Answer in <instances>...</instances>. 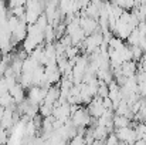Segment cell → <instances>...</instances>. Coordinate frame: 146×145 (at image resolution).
<instances>
[{"mask_svg":"<svg viewBox=\"0 0 146 145\" xmlns=\"http://www.w3.org/2000/svg\"><path fill=\"white\" fill-rule=\"evenodd\" d=\"M122 68V76L126 77V78H131L133 76H136V71H138V63L135 61H126L121 65Z\"/></svg>","mask_w":146,"mask_h":145,"instance_id":"6da1fadb","label":"cell"},{"mask_svg":"<svg viewBox=\"0 0 146 145\" xmlns=\"http://www.w3.org/2000/svg\"><path fill=\"white\" fill-rule=\"evenodd\" d=\"M112 124H113V128L115 130H119V128H128V127H131L132 121L128 120L126 117H122V115H113Z\"/></svg>","mask_w":146,"mask_h":145,"instance_id":"7a4b0ae2","label":"cell"},{"mask_svg":"<svg viewBox=\"0 0 146 145\" xmlns=\"http://www.w3.org/2000/svg\"><path fill=\"white\" fill-rule=\"evenodd\" d=\"M139 40H141L139 33H138V30L135 29V30H132V33L128 36L126 43H128V46H129V47H136V46L139 44Z\"/></svg>","mask_w":146,"mask_h":145,"instance_id":"3957f363","label":"cell"},{"mask_svg":"<svg viewBox=\"0 0 146 145\" xmlns=\"http://www.w3.org/2000/svg\"><path fill=\"white\" fill-rule=\"evenodd\" d=\"M125 46H126V44H125L122 40H119L118 37H115V36H113V37H112V40L108 43V47L112 48V50H115V51H121Z\"/></svg>","mask_w":146,"mask_h":145,"instance_id":"277c9868","label":"cell"},{"mask_svg":"<svg viewBox=\"0 0 146 145\" xmlns=\"http://www.w3.org/2000/svg\"><path fill=\"white\" fill-rule=\"evenodd\" d=\"M80 53V48L77 47V46H71V47L65 48V57H67V60H72V58H75L77 55H80L78 54Z\"/></svg>","mask_w":146,"mask_h":145,"instance_id":"5b68a950","label":"cell"},{"mask_svg":"<svg viewBox=\"0 0 146 145\" xmlns=\"http://www.w3.org/2000/svg\"><path fill=\"white\" fill-rule=\"evenodd\" d=\"M131 50H132V57H133V61H135V63L141 61V58H142V55H143V51L138 47V46H136V47H131Z\"/></svg>","mask_w":146,"mask_h":145,"instance_id":"8992f818","label":"cell"},{"mask_svg":"<svg viewBox=\"0 0 146 145\" xmlns=\"http://www.w3.org/2000/svg\"><path fill=\"white\" fill-rule=\"evenodd\" d=\"M136 30H138V33H139V37H141V39H146V23L145 21H141V23L138 24Z\"/></svg>","mask_w":146,"mask_h":145,"instance_id":"52a82bcc","label":"cell"},{"mask_svg":"<svg viewBox=\"0 0 146 145\" xmlns=\"http://www.w3.org/2000/svg\"><path fill=\"white\" fill-rule=\"evenodd\" d=\"M118 144H119V141H118V138L115 137L113 132L109 134V135L106 137V140H105V145H118Z\"/></svg>","mask_w":146,"mask_h":145,"instance_id":"ba28073f","label":"cell"},{"mask_svg":"<svg viewBox=\"0 0 146 145\" xmlns=\"http://www.w3.org/2000/svg\"><path fill=\"white\" fill-rule=\"evenodd\" d=\"M102 107L106 110V111H112V101L106 97V98H102ZM113 112V111H112Z\"/></svg>","mask_w":146,"mask_h":145,"instance_id":"9c48e42d","label":"cell"},{"mask_svg":"<svg viewBox=\"0 0 146 145\" xmlns=\"http://www.w3.org/2000/svg\"><path fill=\"white\" fill-rule=\"evenodd\" d=\"M133 145H146V141H143V140H138Z\"/></svg>","mask_w":146,"mask_h":145,"instance_id":"30bf717a","label":"cell"},{"mask_svg":"<svg viewBox=\"0 0 146 145\" xmlns=\"http://www.w3.org/2000/svg\"><path fill=\"white\" fill-rule=\"evenodd\" d=\"M4 111H6V110H4L3 107H0V120H1V117L4 115Z\"/></svg>","mask_w":146,"mask_h":145,"instance_id":"8fae6325","label":"cell"}]
</instances>
